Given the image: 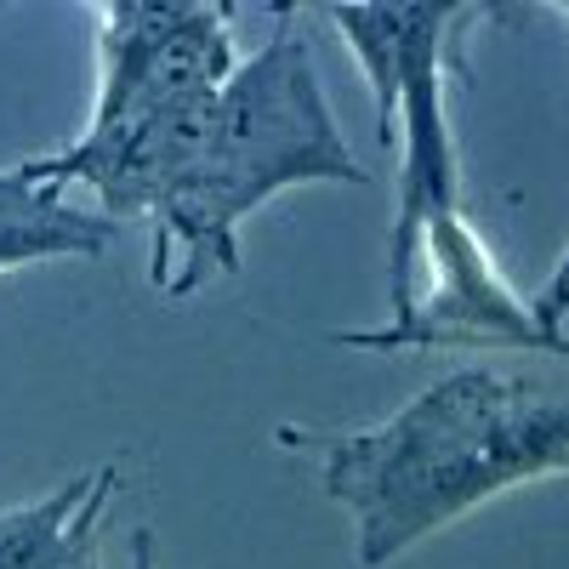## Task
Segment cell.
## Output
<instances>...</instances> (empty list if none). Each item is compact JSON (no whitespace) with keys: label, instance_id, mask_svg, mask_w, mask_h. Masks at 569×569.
Listing matches in <instances>:
<instances>
[{"label":"cell","instance_id":"ba28073f","mask_svg":"<svg viewBox=\"0 0 569 569\" xmlns=\"http://www.w3.org/2000/svg\"><path fill=\"white\" fill-rule=\"evenodd\" d=\"M536 313H541V325H547V330H563V319H569V251H563V262L552 268V279L541 284Z\"/></svg>","mask_w":569,"mask_h":569},{"label":"cell","instance_id":"5b68a950","mask_svg":"<svg viewBox=\"0 0 569 569\" xmlns=\"http://www.w3.org/2000/svg\"><path fill=\"white\" fill-rule=\"evenodd\" d=\"M98 103L86 126L217 98L240 69L233 7L211 0H103L98 7Z\"/></svg>","mask_w":569,"mask_h":569},{"label":"cell","instance_id":"7a4b0ae2","mask_svg":"<svg viewBox=\"0 0 569 569\" xmlns=\"http://www.w3.org/2000/svg\"><path fill=\"white\" fill-rule=\"evenodd\" d=\"M273 34L217 91L206 137L166 206L154 211L149 279L171 302L200 284L240 273V228L279 188L302 182H370L337 131L325 86L291 7H273Z\"/></svg>","mask_w":569,"mask_h":569},{"label":"cell","instance_id":"6da1fadb","mask_svg":"<svg viewBox=\"0 0 569 569\" xmlns=\"http://www.w3.org/2000/svg\"><path fill=\"white\" fill-rule=\"evenodd\" d=\"M273 445L319 456L325 496L353 518L359 563L388 569L472 507L569 472V393L525 370L467 365L376 427L279 421Z\"/></svg>","mask_w":569,"mask_h":569},{"label":"cell","instance_id":"30bf717a","mask_svg":"<svg viewBox=\"0 0 569 569\" xmlns=\"http://www.w3.org/2000/svg\"><path fill=\"white\" fill-rule=\"evenodd\" d=\"M558 12H563V18H569V0H563V7H558Z\"/></svg>","mask_w":569,"mask_h":569},{"label":"cell","instance_id":"3957f363","mask_svg":"<svg viewBox=\"0 0 569 569\" xmlns=\"http://www.w3.org/2000/svg\"><path fill=\"white\" fill-rule=\"evenodd\" d=\"M472 18H490V7H461V0H337L330 7V23L342 29L376 91V142L405 149L399 211L388 233L393 319L416 308L427 228L461 211V160L445 114V74L461 69V34L472 29Z\"/></svg>","mask_w":569,"mask_h":569},{"label":"cell","instance_id":"9c48e42d","mask_svg":"<svg viewBox=\"0 0 569 569\" xmlns=\"http://www.w3.org/2000/svg\"><path fill=\"white\" fill-rule=\"evenodd\" d=\"M131 569H154V530H131Z\"/></svg>","mask_w":569,"mask_h":569},{"label":"cell","instance_id":"52a82bcc","mask_svg":"<svg viewBox=\"0 0 569 569\" xmlns=\"http://www.w3.org/2000/svg\"><path fill=\"white\" fill-rule=\"evenodd\" d=\"M120 240V222L69 206V188L40 182L23 166L0 171V273L58 257H103Z\"/></svg>","mask_w":569,"mask_h":569},{"label":"cell","instance_id":"277c9868","mask_svg":"<svg viewBox=\"0 0 569 569\" xmlns=\"http://www.w3.org/2000/svg\"><path fill=\"white\" fill-rule=\"evenodd\" d=\"M427 291H416V308L405 319H388L376 330H337L342 348L359 353H433V348H530L569 365V337L547 330L536 302H525L496 268L490 246L479 240L461 211L439 217L421 240Z\"/></svg>","mask_w":569,"mask_h":569},{"label":"cell","instance_id":"8992f818","mask_svg":"<svg viewBox=\"0 0 569 569\" xmlns=\"http://www.w3.org/2000/svg\"><path fill=\"white\" fill-rule=\"evenodd\" d=\"M120 490V461L63 479L52 496L0 512V569H103L98 541Z\"/></svg>","mask_w":569,"mask_h":569}]
</instances>
